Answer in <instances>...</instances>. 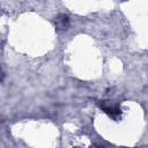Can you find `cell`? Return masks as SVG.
I'll return each instance as SVG.
<instances>
[{
	"label": "cell",
	"mask_w": 148,
	"mask_h": 148,
	"mask_svg": "<svg viewBox=\"0 0 148 148\" xmlns=\"http://www.w3.org/2000/svg\"><path fill=\"white\" fill-rule=\"evenodd\" d=\"M99 108L112 119L114 120H118L120 114H121V110L117 106V105H113V104H108L106 102H102V103H98Z\"/></svg>",
	"instance_id": "obj_1"
},
{
	"label": "cell",
	"mask_w": 148,
	"mask_h": 148,
	"mask_svg": "<svg viewBox=\"0 0 148 148\" xmlns=\"http://www.w3.org/2000/svg\"><path fill=\"white\" fill-rule=\"evenodd\" d=\"M54 24H56V28L58 30H66L68 27H69V18L66 14H58L56 16V20H54Z\"/></svg>",
	"instance_id": "obj_2"
}]
</instances>
